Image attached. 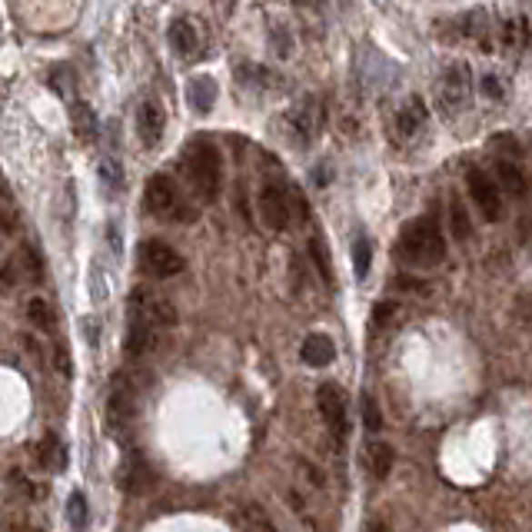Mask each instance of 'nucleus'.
Returning <instances> with one entry per match:
<instances>
[{"instance_id": "nucleus-1", "label": "nucleus", "mask_w": 532, "mask_h": 532, "mask_svg": "<svg viewBox=\"0 0 532 532\" xmlns=\"http://www.w3.org/2000/svg\"><path fill=\"white\" fill-rule=\"evenodd\" d=\"M399 260L413 266V270H433L446 260V240H443V226L436 216H417L409 220L399 233Z\"/></svg>"}, {"instance_id": "nucleus-2", "label": "nucleus", "mask_w": 532, "mask_h": 532, "mask_svg": "<svg viewBox=\"0 0 532 532\" xmlns=\"http://www.w3.org/2000/svg\"><path fill=\"white\" fill-rule=\"evenodd\" d=\"M184 170L186 180H190V190L200 204H213L220 196L223 184V160L220 150L213 144H194L184 156Z\"/></svg>"}, {"instance_id": "nucleus-3", "label": "nucleus", "mask_w": 532, "mask_h": 532, "mask_svg": "<svg viewBox=\"0 0 532 532\" xmlns=\"http://www.w3.org/2000/svg\"><path fill=\"white\" fill-rule=\"evenodd\" d=\"M146 210L154 213L156 220H170V223H190L196 220V210L184 200L180 186L170 180L166 174H154L146 180Z\"/></svg>"}, {"instance_id": "nucleus-4", "label": "nucleus", "mask_w": 532, "mask_h": 532, "mask_svg": "<svg viewBox=\"0 0 532 532\" xmlns=\"http://www.w3.org/2000/svg\"><path fill=\"white\" fill-rule=\"evenodd\" d=\"M134 417H136V386L134 376L120 369L114 379H110V396H106V426L110 433L126 439V433L134 429Z\"/></svg>"}, {"instance_id": "nucleus-5", "label": "nucleus", "mask_w": 532, "mask_h": 532, "mask_svg": "<svg viewBox=\"0 0 532 532\" xmlns=\"http://www.w3.org/2000/svg\"><path fill=\"white\" fill-rule=\"evenodd\" d=\"M260 216L270 230L283 233L290 230L293 220H303V200L296 194H290L283 184H266L260 190Z\"/></svg>"}, {"instance_id": "nucleus-6", "label": "nucleus", "mask_w": 532, "mask_h": 532, "mask_svg": "<svg viewBox=\"0 0 532 532\" xmlns=\"http://www.w3.org/2000/svg\"><path fill=\"white\" fill-rule=\"evenodd\" d=\"M184 256L164 240H144L136 246V270L150 280H170L176 273H184Z\"/></svg>"}, {"instance_id": "nucleus-7", "label": "nucleus", "mask_w": 532, "mask_h": 532, "mask_svg": "<svg viewBox=\"0 0 532 532\" xmlns=\"http://www.w3.org/2000/svg\"><path fill=\"white\" fill-rule=\"evenodd\" d=\"M469 77H473V70L463 60H456V64L443 70V77L436 84V104H439L446 116H456L466 110V104H469Z\"/></svg>"}, {"instance_id": "nucleus-8", "label": "nucleus", "mask_w": 532, "mask_h": 532, "mask_svg": "<svg viewBox=\"0 0 532 532\" xmlns=\"http://www.w3.org/2000/svg\"><path fill=\"white\" fill-rule=\"evenodd\" d=\"M130 319L146 323V326L166 333V329L176 323V310H174V303L164 300V296H154V293L136 290L134 296H130Z\"/></svg>"}, {"instance_id": "nucleus-9", "label": "nucleus", "mask_w": 532, "mask_h": 532, "mask_svg": "<svg viewBox=\"0 0 532 532\" xmlns=\"http://www.w3.org/2000/svg\"><path fill=\"white\" fill-rule=\"evenodd\" d=\"M466 186H469V196H473V204L479 206L486 220H503V194H499L493 176L479 170V166H469L466 170Z\"/></svg>"}, {"instance_id": "nucleus-10", "label": "nucleus", "mask_w": 532, "mask_h": 532, "mask_svg": "<svg viewBox=\"0 0 532 532\" xmlns=\"http://www.w3.org/2000/svg\"><path fill=\"white\" fill-rule=\"evenodd\" d=\"M316 407H319V413H323V419H326L329 433L343 443L349 436V409H346L343 389H339L336 383H323V386L316 389Z\"/></svg>"}, {"instance_id": "nucleus-11", "label": "nucleus", "mask_w": 532, "mask_h": 532, "mask_svg": "<svg viewBox=\"0 0 532 532\" xmlns=\"http://www.w3.org/2000/svg\"><path fill=\"white\" fill-rule=\"evenodd\" d=\"M120 489L134 499H144L156 489V473L154 466L146 463L140 453H126L124 466H120Z\"/></svg>"}, {"instance_id": "nucleus-12", "label": "nucleus", "mask_w": 532, "mask_h": 532, "mask_svg": "<svg viewBox=\"0 0 532 532\" xmlns=\"http://www.w3.org/2000/svg\"><path fill=\"white\" fill-rule=\"evenodd\" d=\"M393 130H396V140H399L403 146L419 144V140L426 136V130H429V106H426L419 97L407 100V104L399 106V114H396V124H393Z\"/></svg>"}, {"instance_id": "nucleus-13", "label": "nucleus", "mask_w": 532, "mask_h": 532, "mask_svg": "<svg viewBox=\"0 0 532 532\" xmlns=\"http://www.w3.org/2000/svg\"><path fill=\"white\" fill-rule=\"evenodd\" d=\"M44 276V266H40V256L30 246H20L0 270V280L4 286H24V283H37Z\"/></svg>"}, {"instance_id": "nucleus-14", "label": "nucleus", "mask_w": 532, "mask_h": 532, "mask_svg": "<svg viewBox=\"0 0 532 532\" xmlns=\"http://www.w3.org/2000/svg\"><path fill=\"white\" fill-rule=\"evenodd\" d=\"M290 126H293V140L300 146L313 144L316 140V134L323 130V106H319V100H303L296 110L290 114Z\"/></svg>"}, {"instance_id": "nucleus-15", "label": "nucleus", "mask_w": 532, "mask_h": 532, "mask_svg": "<svg viewBox=\"0 0 532 532\" xmlns=\"http://www.w3.org/2000/svg\"><path fill=\"white\" fill-rule=\"evenodd\" d=\"M164 126H166L164 106L156 104V100H144V104L136 106V136H140V144L144 146L160 144Z\"/></svg>"}, {"instance_id": "nucleus-16", "label": "nucleus", "mask_w": 532, "mask_h": 532, "mask_svg": "<svg viewBox=\"0 0 532 532\" xmlns=\"http://www.w3.org/2000/svg\"><path fill=\"white\" fill-rule=\"evenodd\" d=\"M300 356L306 366H329V363L336 359V346H333V339L323 336V333H310V336L303 339Z\"/></svg>"}, {"instance_id": "nucleus-17", "label": "nucleus", "mask_w": 532, "mask_h": 532, "mask_svg": "<svg viewBox=\"0 0 532 532\" xmlns=\"http://www.w3.org/2000/svg\"><path fill=\"white\" fill-rule=\"evenodd\" d=\"M166 37H170V44H174V50L180 54V57H194L196 47H200L196 27L186 17H176L174 24H170V30H166Z\"/></svg>"}, {"instance_id": "nucleus-18", "label": "nucleus", "mask_w": 532, "mask_h": 532, "mask_svg": "<svg viewBox=\"0 0 532 532\" xmlns=\"http://www.w3.org/2000/svg\"><path fill=\"white\" fill-rule=\"evenodd\" d=\"M37 463L44 466L47 473H64V469H67V449H64V443H60L54 433H47L44 439H40Z\"/></svg>"}, {"instance_id": "nucleus-19", "label": "nucleus", "mask_w": 532, "mask_h": 532, "mask_svg": "<svg viewBox=\"0 0 532 532\" xmlns=\"http://www.w3.org/2000/svg\"><path fill=\"white\" fill-rule=\"evenodd\" d=\"M496 186H499V194H509V196H526V176L523 170L509 160H496Z\"/></svg>"}, {"instance_id": "nucleus-20", "label": "nucleus", "mask_w": 532, "mask_h": 532, "mask_svg": "<svg viewBox=\"0 0 532 532\" xmlns=\"http://www.w3.org/2000/svg\"><path fill=\"white\" fill-rule=\"evenodd\" d=\"M366 469L373 479H386L389 469H393V463H396V453H393V446L389 443H369L366 446Z\"/></svg>"}, {"instance_id": "nucleus-21", "label": "nucleus", "mask_w": 532, "mask_h": 532, "mask_svg": "<svg viewBox=\"0 0 532 532\" xmlns=\"http://www.w3.org/2000/svg\"><path fill=\"white\" fill-rule=\"evenodd\" d=\"M70 114H74V130H77L80 140H97V114L90 110L87 104H80V100H74L70 104Z\"/></svg>"}, {"instance_id": "nucleus-22", "label": "nucleus", "mask_w": 532, "mask_h": 532, "mask_svg": "<svg viewBox=\"0 0 532 532\" xmlns=\"http://www.w3.org/2000/svg\"><path fill=\"white\" fill-rule=\"evenodd\" d=\"M27 316H30V323L37 329H44V333H54V329H57V313H54V306H50L44 296H30Z\"/></svg>"}, {"instance_id": "nucleus-23", "label": "nucleus", "mask_w": 532, "mask_h": 532, "mask_svg": "<svg viewBox=\"0 0 532 532\" xmlns=\"http://www.w3.org/2000/svg\"><path fill=\"white\" fill-rule=\"evenodd\" d=\"M186 94H190V104H194L200 114H210V106L216 104V84H213V77H196Z\"/></svg>"}, {"instance_id": "nucleus-24", "label": "nucleus", "mask_w": 532, "mask_h": 532, "mask_svg": "<svg viewBox=\"0 0 532 532\" xmlns=\"http://www.w3.org/2000/svg\"><path fill=\"white\" fill-rule=\"evenodd\" d=\"M449 226H453V236L459 243H466L469 236H473V220H469V210L463 206L459 196L449 200Z\"/></svg>"}, {"instance_id": "nucleus-25", "label": "nucleus", "mask_w": 532, "mask_h": 532, "mask_svg": "<svg viewBox=\"0 0 532 532\" xmlns=\"http://www.w3.org/2000/svg\"><path fill=\"white\" fill-rule=\"evenodd\" d=\"M240 526L243 532H280L273 526V519L263 513L260 506H243L240 509Z\"/></svg>"}, {"instance_id": "nucleus-26", "label": "nucleus", "mask_w": 532, "mask_h": 532, "mask_svg": "<svg viewBox=\"0 0 532 532\" xmlns=\"http://www.w3.org/2000/svg\"><path fill=\"white\" fill-rule=\"evenodd\" d=\"M503 40H506V47L523 50L526 44H529V20H526V17L506 20V24H503Z\"/></svg>"}, {"instance_id": "nucleus-27", "label": "nucleus", "mask_w": 532, "mask_h": 532, "mask_svg": "<svg viewBox=\"0 0 532 532\" xmlns=\"http://www.w3.org/2000/svg\"><path fill=\"white\" fill-rule=\"evenodd\" d=\"M369 266H373V243L366 236H359L353 243V273H356V280H366Z\"/></svg>"}, {"instance_id": "nucleus-28", "label": "nucleus", "mask_w": 532, "mask_h": 532, "mask_svg": "<svg viewBox=\"0 0 532 532\" xmlns=\"http://www.w3.org/2000/svg\"><path fill=\"white\" fill-rule=\"evenodd\" d=\"M67 519H70V526H74L77 532L87 529L90 513H87V496H84V493H70L67 496Z\"/></svg>"}, {"instance_id": "nucleus-29", "label": "nucleus", "mask_w": 532, "mask_h": 532, "mask_svg": "<svg viewBox=\"0 0 532 532\" xmlns=\"http://www.w3.org/2000/svg\"><path fill=\"white\" fill-rule=\"evenodd\" d=\"M100 180H104L110 190H124L126 186V176H124V166H120V160H114V156H106L104 164H100Z\"/></svg>"}, {"instance_id": "nucleus-30", "label": "nucleus", "mask_w": 532, "mask_h": 532, "mask_svg": "<svg viewBox=\"0 0 532 532\" xmlns=\"http://www.w3.org/2000/svg\"><path fill=\"white\" fill-rule=\"evenodd\" d=\"M479 90H483L486 100H506V94H509V87H506V80L499 77V74H483V80H479Z\"/></svg>"}, {"instance_id": "nucleus-31", "label": "nucleus", "mask_w": 532, "mask_h": 532, "mask_svg": "<svg viewBox=\"0 0 532 532\" xmlns=\"http://www.w3.org/2000/svg\"><path fill=\"white\" fill-rule=\"evenodd\" d=\"M310 256H313V266L319 270L323 283H333V270H329V253L323 246V240H310Z\"/></svg>"}, {"instance_id": "nucleus-32", "label": "nucleus", "mask_w": 532, "mask_h": 532, "mask_svg": "<svg viewBox=\"0 0 532 532\" xmlns=\"http://www.w3.org/2000/svg\"><path fill=\"white\" fill-rule=\"evenodd\" d=\"M363 423H366L369 433H379V429H383V413H379L373 396H363Z\"/></svg>"}, {"instance_id": "nucleus-33", "label": "nucleus", "mask_w": 532, "mask_h": 532, "mask_svg": "<svg viewBox=\"0 0 532 532\" xmlns=\"http://www.w3.org/2000/svg\"><path fill=\"white\" fill-rule=\"evenodd\" d=\"M54 363H57V369L64 373V376H74V363H70V349H67V343L64 339H57L54 343Z\"/></svg>"}, {"instance_id": "nucleus-34", "label": "nucleus", "mask_w": 532, "mask_h": 532, "mask_svg": "<svg viewBox=\"0 0 532 532\" xmlns=\"http://www.w3.org/2000/svg\"><path fill=\"white\" fill-rule=\"evenodd\" d=\"M393 313H396V306H393V303H376V310H373V323H376V326H386L389 319H393Z\"/></svg>"}, {"instance_id": "nucleus-35", "label": "nucleus", "mask_w": 532, "mask_h": 532, "mask_svg": "<svg viewBox=\"0 0 532 532\" xmlns=\"http://www.w3.org/2000/svg\"><path fill=\"white\" fill-rule=\"evenodd\" d=\"M17 230V213L10 206H0V233H14Z\"/></svg>"}, {"instance_id": "nucleus-36", "label": "nucleus", "mask_w": 532, "mask_h": 532, "mask_svg": "<svg viewBox=\"0 0 532 532\" xmlns=\"http://www.w3.org/2000/svg\"><path fill=\"white\" fill-rule=\"evenodd\" d=\"M0 532H44V529H37V526L27 523V519H14V523H7Z\"/></svg>"}, {"instance_id": "nucleus-37", "label": "nucleus", "mask_w": 532, "mask_h": 532, "mask_svg": "<svg viewBox=\"0 0 532 532\" xmlns=\"http://www.w3.org/2000/svg\"><path fill=\"white\" fill-rule=\"evenodd\" d=\"M519 240H523L526 246H529V250H532V216H529V220L519 223Z\"/></svg>"}, {"instance_id": "nucleus-38", "label": "nucleus", "mask_w": 532, "mask_h": 532, "mask_svg": "<svg viewBox=\"0 0 532 532\" xmlns=\"http://www.w3.org/2000/svg\"><path fill=\"white\" fill-rule=\"evenodd\" d=\"M366 532H393V529H389V526L383 523V519H373V523L366 526Z\"/></svg>"}, {"instance_id": "nucleus-39", "label": "nucleus", "mask_w": 532, "mask_h": 532, "mask_svg": "<svg viewBox=\"0 0 532 532\" xmlns=\"http://www.w3.org/2000/svg\"><path fill=\"white\" fill-rule=\"evenodd\" d=\"M10 186H7V176H4V170H0V196H7Z\"/></svg>"}]
</instances>
